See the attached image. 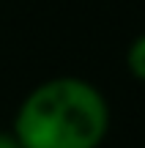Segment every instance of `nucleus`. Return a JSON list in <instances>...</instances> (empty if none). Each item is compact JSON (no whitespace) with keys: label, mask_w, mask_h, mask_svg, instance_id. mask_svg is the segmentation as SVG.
<instances>
[{"label":"nucleus","mask_w":145,"mask_h":148,"mask_svg":"<svg viewBox=\"0 0 145 148\" xmlns=\"http://www.w3.org/2000/svg\"><path fill=\"white\" fill-rule=\"evenodd\" d=\"M0 148H22V145L14 137V132H0Z\"/></svg>","instance_id":"obj_3"},{"label":"nucleus","mask_w":145,"mask_h":148,"mask_svg":"<svg viewBox=\"0 0 145 148\" xmlns=\"http://www.w3.org/2000/svg\"><path fill=\"white\" fill-rule=\"evenodd\" d=\"M110 129V107L101 90L77 77L38 85L14 121L22 148H99Z\"/></svg>","instance_id":"obj_1"},{"label":"nucleus","mask_w":145,"mask_h":148,"mask_svg":"<svg viewBox=\"0 0 145 148\" xmlns=\"http://www.w3.org/2000/svg\"><path fill=\"white\" fill-rule=\"evenodd\" d=\"M126 66H129L131 77H137V79L145 82V33L131 41L129 52H126Z\"/></svg>","instance_id":"obj_2"}]
</instances>
